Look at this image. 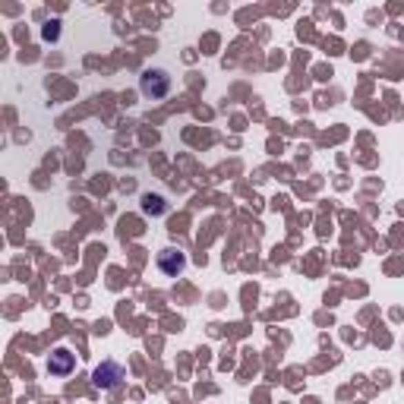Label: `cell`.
Wrapping results in <instances>:
<instances>
[{
	"label": "cell",
	"instance_id": "277c9868",
	"mask_svg": "<svg viewBox=\"0 0 404 404\" xmlns=\"http://www.w3.org/2000/svg\"><path fill=\"white\" fill-rule=\"evenodd\" d=\"M158 265H161L165 275H177V272H183L187 259H183V253H177V250H161V253H158Z\"/></svg>",
	"mask_w": 404,
	"mask_h": 404
},
{
	"label": "cell",
	"instance_id": "5b68a950",
	"mask_svg": "<svg viewBox=\"0 0 404 404\" xmlns=\"http://www.w3.org/2000/svg\"><path fill=\"white\" fill-rule=\"evenodd\" d=\"M143 212L145 215H161V212H165V199H161V196H145Z\"/></svg>",
	"mask_w": 404,
	"mask_h": 404
},
{
	"label": "cell",
	"instance_id": "7a4b0ae2",
	"mask_svg": "<svg viewBox=\"0 0 404 404\" xmlns=\"http://www.w3.org/2000/svg\"><path fill=\"white\" fill-rule=\"evenodd\" d=\"M123 379H127V373H123V367L114 363V360H105V363L92 373V382H95L98 389H117Z\"/></svg>",
	"mask_w": 404,
	"mask_h": 404
},
{
	"label": "cell",
	"instance_id": "3957f363",
	"mask_svg": "<svg viewBox=\"0 0 404 404\" xmlns=\"http://www.w3.org/2000/svg\"><path fill=\"white\" fill-rule=\"evenodd\" d=\"M73 363H76L73 354L60 347V351H54L51 357H48V373L51 376H70L73 373Z\"/></svg>",
	"mask_w": 404,
	"mask_h": 404
},
{
	"label": "cell",
	"instance_id": "6da1fadb",
	"mask_svg": "<svg viewBox=\"0 0 404 404\" xmlns=\"http://www.w3.org/2000/svg\"><path fill=\"white\" fill-rule=\"evenodd\" d=\"M139 89L145 98H165L171 92V76L165 70H145L143 79H139Z\"/></svg>",
	"mask_w": 404,
	"mask_h": 404
}]
</instances>
